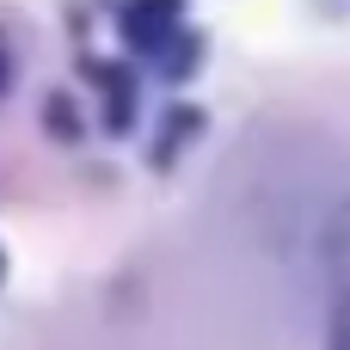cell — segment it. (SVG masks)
I'll list each match as a JSON object with an SVG mask.
<instances>
[{
  "instance_id": "6da1fadb",
  "label": "cell",
  "mask_w": 350,
  "mask_h": 350,
  "mask_svg": "<svg viewBox=\"0 0 350 350\" xmlns=\"http://www.w3.org/2000/svg\"><path fill=\"white\" fill-rule=\"evenodd\" d=\"M332 350H350V289L338 295V314H332Z\"/></svg>"
},
{
  "instance_id": "7a4b0ae2",
  "label": "cell",
  "mask_w": 350,
  "mask_h": 350,
  "mask_svg": "<svg viewBox=\"0 0 350 350\" xmlns=\"http://www.w3.org/2000/svg\"><path fill=\"white\" fill-rule=\"evenodd\" d=\"M0 80H6V55H0Z\"/></svg>"
}]
</instances>
